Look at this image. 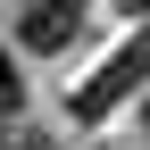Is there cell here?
<instances>
[{
	"instance_id": "obj_1",
	"label": "cell",
	"mask_w": 150,
	"mask_h": 150,
	"mask_svg": "<svg viewBox=\"0 0 150 150\" xmlns=\"http://www.w3.org/2000/svg\"><path fill=\"white\" fill-rule=\"evenodd\" d=\"M142 75H150V33H134V42H125V50H108V59L92 67L83 83H75V117H83V125H100L108 108H117L125 92L142 83Z\"/></svg>"
},
{
	"instance_id": "obj_3",
	"label": "cell",
	"mask_w": 150,
	"mask_h": 150,
	"mask_svg": "<svg viewBox=\"0 0 150 150\" xmlns=\"http://www.w3.org/2000/svg\"><path fill=\"white\" fill-rule=\"evenodd\" d=\"M17 100H25V75H17V59H8V50H0V117H8Z\"/></svg>"
},
{
	"instance_id": "obj_2",
	"label": "cell",
	"mask_w": 150,
	"mask_h": 150,
	"mask_svg": "<svg viewBox=\"0 0 150 150\" xmlns=\"http://www.w3.org/2000/svg\"><path fill=\"white\" fill-rule=\"evenodd\" d=\"M75 33H83V0H25L17 8V50L25 59H59Z\"/></svg>"
},
{
	"instance_id": "obj_4",
	"label": "cell",
	"mask_w": 150,
	"mask_h": 150,
	"mask_svg": "<svg viewBox=\"0 0 150 150\" xmlns=\"http://www.w3.org/2000/svg\"><path fill=\"white\" fill-rule=\"evenodd\" d=\"M0 150H59V142H50V134H33V125H17V134L0 142Z\"/></svg>"
},
{
	"instance_id": "obj_5",
	"label": "cell",
	"mask_w": 150,
	"mask_h": 150,
	"mask_svg": "<svg viewBox=\"0 0 150 150\" xmlns=\"http://www.w3.org/2000/svg\"><path fill=\"white\" fill-rule=\"evenodd\" d=\"M125 17H150V0H125Z\"/></svg>"
},
{
	"instance_id": "obj_6",
	"label": "cell",
	"mask_w": 150,
	"mask_h": 150,
	"mask_svg": "<svg viewBox=\"0 0 150 150\" xmlns=\"http://www.w3.org/2000/svg\"><path fill=\"white\" fill-rule=\"evenodd\" d=\"M142 125H150V108H142Z\"/></svg>"
}]
</instances>
